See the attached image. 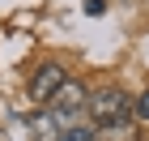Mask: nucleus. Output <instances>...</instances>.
I'll list each match as a JSON object with an SVG mask.
<instances>
[{
  "label": "nucleus",
  "mask_w": 149,
  "mask_h": 141,
  "mask_svg": "<svg viewBox=\"0 0 149 141\" xmlns=\"http://www.w3.org/2000/svg\"><path fill=\"white\" fill-rule=\"evenodd\" d=\"M85 111L94 116V124H98V128H124L128 116H132V98H128L119 86H102V90L90 94Z\"/></svg>",
  "instance_id": "nucleus-1"
},
{
  "label": "nucleus",
  "mask_w": 149,
  "mask_h": 141,
  "mask_svg": "<svg viewBox=\"0 0 149 141\" xmlns=\"http://www.w3.org/2000/svg\"><path fill=\"white\" fill-rule=\"evenodd\" d=\"M64 81H68V73L60 69L56 60H47V64H38V69H34V77H30V98H34V103H51Z\"/></svg>",
  "instance_id": "nucleus-2"
},
{
  "label": "nucleus",
  "mask_w": 149,
  "mask_h": 141,
  "mask_svg": "<svg viewBox=\"0 0 149 141\" xmlns=\"http://www.w3.org/2000/svg\"><path fill=\"white\" fill-rule=\"evenodd\" d=\"M30 137L34 141H60L64 133H60V124H56L51 111H34V116H30Z\"/></svg>",
  "instance_id": "nucleus-3"
},
{
  "label": "nucleus",
  "mask_w": 149,
  "mask_h": 141,
  "mask_svg": "<svg viewBox=\"0 0 149 141\" xmlns=\"http://www.w3.org/2000/svg\"><path fill=\"white\" fill-rule=\"evenodd\" d=\"M85 103H90V94L81 90V86L72 81V77H68L64 86H60V94L51 98V107H85Z\"/></svg>",
  "instance_id": "nucleus-4"
},
{
  "label": "nucleus",
  "mask_w": 149,
  "mask_h": 141,
  "mask_svg": "<svg viewBox=\"0 0 149 141\" xmlns=\"http://www.w3.org/2000/svg\"><path fill=\"white\" fill-rule=\"evenodd\" d=\"M94 137H98V133H94L90 124H81V128H68V133H64L60 141H94Z\"/></svg>",
  "instance_id": "nucleus-5"
},
{
  "label": "nucleus",
  "mask_w": 149,
  "mask_h": 141,
  "mask_svg": "<svg viewBox=\"0 0 149 141\" xmlns=\"http://www.w3.org/2000/svg\"><path fill=\"white\" fill-rule=\"evenodd\" d=\"M132 116H136V120H149V90L141 94L136 103H132Z\"/></svg>",
  "instance_id": "nucleus-6"
},
{
  "label": "nucleus",
  "mask_w": 149,
  "mask_h": 141,
  "mask_svg": "<svg viewBox=\"0 0 149 141\" xmlns=\"http://www.w3.org/2000/svg\"><path fill=\"white\" fill-rule=\"evenodd\" d=\"M85 13H90V17H102L107 4H102V0H85Z\"/></svg>",
  "instance_id": "nucleus-7"
},
{
  "label": "nucleus",
  "mask_w": 149,
  "mask_h": 141,
  "mask_svg": "<svg viewBox=\"0 0 149 141\" xmlns=\"http://www.w3.org/2000/svg\"><path fill=\"white\" fill-rule=\"evenodd\" d=\"M0 141H9V133H4V128H0Z\"/></svg>",
  "instance_id": "nucleus-8"
}]
</instances>
